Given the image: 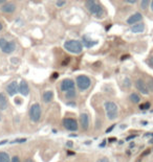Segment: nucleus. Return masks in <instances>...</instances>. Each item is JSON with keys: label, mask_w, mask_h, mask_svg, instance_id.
<instances>
[{"label": "nucleus", "mask_w": 153, "mask_h": 162, "mask_svg": "<svg viewBox=\"0 0 153 162\" xmlns=\"http://www.w3.org/2000/svg\"><path fill=\"white\" fill-rule=\"evenodd\" d=\"M63 126L66 130L70 131V132H76V131H78V129H79L78 122H76L74 118H70V117H65V118H64Z\"/></svg>", "instance_id": "obj_7"}, {"label": "nucleus", "mask_w": 153, "mask_h": 162, "mask_svg": "<svg viewBox=\"0 0 153 162\" xmlns=\"http://www.w3.org/2000/svg\"><path fill=\"white\" fill-rule=\"evenodd\" d=\"M7 92L9 96H14L19 92V84L16 81H13L7 86Z\"/></svg>", "instance_id": "obj_10"}, {"label": "nucleus", "mask_w": 153, "mask_h": 162, "mask_svg": "<svg viewBox=\"0 0 153 162\" xmlns=\"http://www.w3.org/2000/svg\"><path fill=\"white\" fill-rule=\"evenodd\" d=\"M15 103H17L18 105H20L21 104V99L20 98H16L15 99Z\"/></svg>", "instance_id": "obj_38"}, {"label": "nucleus", "mask_w": 153, "mask_h": 162, "mask_svg": "<svg viewBox=\"0 0 153 162\" xmlns=\"http://www.w3.org/2000/svg\"><path fill=\"white\" fill-rule=\"evenodd\" d=\"M150 0H141V3H140V7L142 11L146 12L148 9V7H150Z\"/></svg>", "instance_id": "obj_22"}, {"label": "nucleus", "mask_w": 153, "mask_h": 162, "mask_svg": "<svg viewBox=\"0 0 153 162\" xmlns=\"http://www.w3.org/2000/svg\"><path fill=\"white\" fill-rule=\"evenodd\" d=\"M42 99L44 103H50V101L54 99V92H52V90H47L45 91V92H43L42 94Z\"/></svg>", "instance_id": "obj_18"}, {"label": "nucleus", "mask_w": 153, "mask_h": 162, "mask_svg": "<svg viewBox=\"0 0 153 162\" xmlns=\"http://www.w3.org/2000/svg\"><path fill=\"white\" fill-rule=\"evenodd\" d=\"M146 28V25L144 24L143 22H140V23H136L134 25H131L130 27V30L134 34H140V33H143Z\"/></svg>", "instance_id": "obj_16"}, {"label": "nucleus", "mask_w": 153, "mask_h": 162, "mask_svg": "<svg viewBox=\"0 0 153 162\" xmlns=\"http://www.w3.org/2000/svg\"><path fill=\"white\" fill-rule=\"evenodd\" d=\"M104 109H105L106 116L109 120H115L119 116V107L114 101H105L104 104Z\"/></svg>", "instance_id": "obj_2"}, {"label": "nucleus", "mask_w": 153, "mask_h": 162, "mask_svg": "<svg viewBox=\"0 0 153 162\" xmlns=\"http://www.w3.org/2000/svg\"><path fill=\"white\" fill-rule=\"evenodd\" d=\"M72 89H76V84L74 81H72L71 79H64L63 81L61 82L60 84V90L63 92H67Z\"/></svg>", "instance_id": "obj_8"}, {"label": "nucleus", "mask_w": 153, "mask_h": 162, "mask_svg": "<svg viewBox=\"0 0 153 162\" xmlns=\"http://www.w3.org/2000/svg\"><path fill=\"white\" fill-rule=\"evenodd\" d=\"M19 93L23 96H27L29 94V87H28V84L22 80L19 84Z\"/></svg>", "instance_id": "obj_15"}, {"label": "nucleus", "mask_w": 153, "mask_h": 162, "mask_svg": "<svg viewBox=\"0 0 153 162\" xmlns=\"http://www.w3.org/2000/svg\"><path fill=\"white\" fill-rule=\"evenodd\" d=\"M83 44L79 40H67L64 42V48L70 54H80L83 51Z\"/></svg>", "instance_id": "obj_3"}, {"label": "nucleus", "mask_w": 153, "mask_h": 162, "mask_svg": "<svg viewBox=\"0 0 153 162\" xmlns=\"http://www.w3.org/2000/svg\"><path fill=\"white\" fill-rule=\"evenodd\" d=\"M5 43H7V39L5 38H0V48L3 47V45H4Z\"/></svg>", "instance_id": "obj_30"}, {"label": "nucleus", "mask_w": 153, "mask_h": 162, "mask_svg": "<svg viewBox=\"0 0 153 162\" xmlns=\"http://www.w3.org/2000/svg\"><path fill=\"white\" fill-rule=\"evenodd\" d=\"M97 162H109V159L107 157H102V158H100Z\"/></svg>", "instance_id": "obj_32"}, {"label": "nucleus", "mask_w": 153, "mask_h": 162, "mask_svg": "<svg viewBox=\"0 0 153 162\" xmlns=\"http://www.w3.org/2000/svg\"><path fill=\"white\" fill-rule=\"evenodd\" d=\"M0 122H2V114H1V110H0Z\"/></svg>", "instance_id": "obj_44"}, {"label": "nucleus", "mask_w": 153, "mask_h": 162, "mask_svg": "<svg viewBox=\"0 0 153 162\" xmlns=\"http://www.w3.org/2000/svg\"><path fill=\"white\" fill-rule=\"evenodd\" d=\"M0 49H1V51L3 54H9L15 51V49H16V43L14 42V41H7V43L3 45V47H1Z\"/></svg>", "instance_id": "obj_11"}, {"label": "nucleus", "mask_w": 153, "mask_h": 162, "mask_svg": "<svg viewBox=\"0 0 153 162\" xmlns=\"http://www.w3.org/2000/svg\"><path fill=\"white\" fill-rule=\"evenodd\" d=\"M146 83L149 88V91H150V92H153V77H148V79L146 80Z\"/></svg>", "instance_id": "obj_23"}, {"label": "nucleus", "mask_w": 153, "mask_h": 162, "mask_svg": "<svg viewBox=\"0 0 153 162\" xmlns=\"http://www.w3.org/2000/svg\"><path fill=\"white\" fill-rule=\"evenodd\" d=\"M11 156L7 152H0V162H11Z\"/></svg>", "instance_id": "obj_21"}, {"label": "nucleus", "mask_w": 153, "mask_h": 162, "mask_svg": "<svg viewBox=\"0 0 153 162\" xmlns=\"http://www.w3.org/2000/svg\"><path fill=\"white\" fill-rule=\"evenodd\" d=\"M150 107H151V104L149 101H146V103H143V104L140 105L141 110H148V109H150Z\"/></svg>", "instance_id": "obj_24"}, {"label": "nucleus", "mask_w": 153, "mask_h": 162, "mask_svg": "<svg viewBox=\"0 0 153 162\" xmlns=\"http://www.w3.org/2000/svg\"><path fill=\"white\" fill-rule=\"evenodd\" d=\"M26 141V139L25 138H19V139H16L14 142H16V143H23V142Z\"/></svg>", "instance_id": "obj_31"}, {"label": "nucleus", "mask_w": 153, "mask_h": 162, "mask_svg": "<svg viewBox=\"0 0 153 162\" xmlns=\"http://www.w3.org/2000/svg\"><path fill=\"white\" fill-rule=\"evenodd\" d=\"M29 118L33 122H39L41 119V115H42V110H41V106L39 103H35L31 106L28 110Z\"/></svg>", "instance_id": "obj_4"}, {"label": "nucleus", "mask_w": 153, "mask_h": 162, "mask_svg": "<svg viewBox=\"0 0 153 162\" xmlns=\"http://www.w3.org/2000/svg\"><path fill=\"white\" fill-rule=\"evenodd\" d=\"M7 0H0V5H2V4H4V3H7Z\"/></svg>", "instance_id": "obj_39"}, {"label": "nucleus", "mask_w": 153, "mask_h": 162, "mask_svg": "<svg viewBox=\"0 0 153 162\" xmlns=\"http://www.w3.org/2000/svg\"><path fill=\"white\" fill-rule=\"evenodd\" d=\"M124 87L126 88V89H129V88H131V81L129 77H125L124 80Z\"/></svg>", "instance_id": "obj_26"}, {"label": "nucleus", "mask_w": 153, "mask_h": 162, "mask_svg": "<svg viewBox=\"0 0 153 162\" xmlns=\"http://www.w3.org/2000/svg\"><path fill=\"white\" fill-rule=\"evenodd\" d=\"M146 63H147V65L149 66L150 68H152L153 69V54H151L150 56H149L148 59L146 60Z\"/></svg>", "instance_id": "obj_25"}, {"label": "nucleus", "mask_w": 153, "mask_h": 162, "mask_svg": "<svg viewBox=\"0 0 153 162\" xmlns=\"http://www.w3.org/2000/svg\"><path fill=\"white\" fill-rule=\"evenodd\" d=\"M1 12L4 14H13L16 11V5L14 2H7L4 4H2L1 7Z\"/></svg>", "instance_id": "obj_14"}, {"label": "nucleus", "mask_w": 153, "mask_h": 162, "mask_svg": "<svg viewBox=\"0 0 153 162\" xmlns=\"http://www.w3.org/2000/svg\"><path fill=\"white\" fill-rule=\"evenodd\" d=\"M76 85L80 91L84 92V91L88 90L91 86V80L87 77V75H78L76 79Z\"/></svg>", "instance_id": "obj_5"}, {"label": "nucleus", "mask_w": 153, "mask_h": 162, "mask_svg": "<svg viewBox=\"0 0 153 162\" xmlns=\"http://www.w3.org/2000/svg\"><path fill=\"white\" fill-rule=\"evenodd\" d=\"M150 9H151V11L153 12V0H151V2H150Z\"/></svg>", "instance_id": "obj_41"}, {"label": "nucleus", "mask_w": 153, "mask_h": 162, "mask_svg": "<svg viewBox=\"0 0 153 162\" xmlns=\"http://www.w3.org/2000/svg\"><path fill=\"white\" fill-rule=\"evenodd\" d=\"M68 155H74V152H68Z\"/></svg>", "instance_id": "obj_46"}, {"label": "nucleus", "mask_w": 153, "mask_h": 162, "mask_svg": "<svg viewBox=\"0 0 153 162\" xmlns=\"http://www.w3.org/2000/svg\"><path fill=\"white\" fill-rule=\"evenodd\" d=\"M129 101H130L131 103H132V104L137 105V104H140V103H141L142 98H141V95L138 94V93L132 92L130 95H129Z\"/></svg>", "instance_id": "obj_19"}, {"label": "nucleus", "mask_w": 153, "mask_h": 162, "mask_svg": "<svg viewBox=\"0 0 153 162\" xmlns=\"http://www.w3.org/2000/svg\"><path fill=\"white\" fill-rule=\"evenodd\" d=\"M143 15L142 13H140V12H135L134 14H132L131 16H129L128 18H127L126 20V23L128 25H134L136 24V23H140L143 21Z\"/></svg>", "instance_id": "obj_9"}, {"label": "nucleus", "mask_w": 153, "mask_h": 162, "mask_svg": "<svg viewBox=\"0 0 153 162\" xmlns=\"http://www.w3.org/2000/svg\"><path fill=\"white\" fill-rule=\"evenodd\" d=\"M7 107H9V101H7V95L3 92H0V110H7Z\"/></svg>", "instance_id": "obj_17"}, {"label": "nucleus", "mask_w": 153, "mask_h": 162, "mask_svg": "<svg viewBox=\"0 0 153 162\" xmlns=\"http://www.w3.org/2000/svg\"><path fill=\"white\" fill-rule=\"evenodd\" d=\"M11 162H20V158H19V156H13L11 159Z\"/></svg>", "instance_id": "obj_29"}, {"label": "nucleus", "mask_w": 153, "mask_h": 162, "mask_svg": "<svg viewBox=\"0 0 153 162\" xmlns=\"http://www.w3.org/2000/svg\"><path fill=\"white\" fill-rule=\"evenodd\" d=\"M5 142H7V140H3V141H1V142H0V145H2V144H4Z\"/></svg>", "instance_id": "obj_43"}, {"label": "nucleus", "mask_w": 153, "mask_h": 162, "mask_svg": "<svg viewBox=\"0 0 153 162\" xmlns=\"http://www.w3.org/2000/svg\"><path fill=\"white\" fill-rule=\"evenodd\" d=\"M76 97V89H72V90H69L67 92H65V98L67 101H72Z\"/></svg>", "instance_id": "obj_20"}, {"label": "nucleus", "mask_w": 153, "mask_h": 162, "mask_svg": "<svg viewBox=\"0 0 153 162\" xmlns=\"http://www.w3.org/2000/svg\"><path fill=\"white\" fill-rule=\"evenodd\" d=\"M2 29H3V25H2V23L0 22V32H2Z\"/></svg>", "instance_id": "obj_42"}, {"label": "nucleus", "mask_w": 153, "mask_h": 162, "mask_svg": "<svg viewBox=\"0 0 153 162\" xmlns=\"http://www.w3.org/2000/svg\"><path fill=\"white\" fill-rule=\"evenodd\" d=\"M69 62H70V58H66V59H64V60H63V62H62V64H61V65H62V66H66V65H68V64H69Z\"/></svg>", "instance_id": "obj_28"}, {"label": "nucleus", "mask_w": 153, "mask_h": 162, "mask_svg": "<svg viewBox=\"0 0 153 162\" xmlns=\"http://www.w3.org/2000/svg\"><path fill=\"white\" fill-rule=\"evenodd\" d=\"M67 105H69V106L74 107V106H76V103H74V101H71V103H67Z\"/></svg>", "instance_id": "obj_40"}, {"label": "nucleus", "mask_w": 153, "mask_h": 162, "mask_svg": "<svg viewBox=\"0 0 153 162\" xmlns=\"http://www.w3.org/2000/svg\"><path fill=\"white\" fill-rule=\"evenodd\" d=\"M149 143H153V138H152V139L150 140V141H149Z\"/></svg>", "instance_id": "obj_47"}, {"label": "nucleus", "mask_w": 153, "mask_h": 162, "mask_svg": "<svg viewBox=\"0 0 153 162\" xmlns=\"http://www.w3.org/2000/svg\"><path fill=\"white\" fill-rule=\"evenodd\" d=\"M147 152H144V153H143V155H142V157L143 156H147V155H149V154H150V150H146Z\"/></svg>", "instance_id": "obj_36"}, {"label": "nucleus", "mask_w": 153, "mask_h": 162, "mask_svg": "<svg viewBox=\"0 0 153 162\" xmlns=\"http://www.w3.org/2000/svg\"><path fill=\"white\" fill-rule=\"evenodd\" d=\"M85 7L88 12L95 18H103L105 15V9L97 0H86Z\"/></svg>", "instance_id": "obj_1"}, {"label": "nucleus", "mask_w": 153, "mask_h": 162, "mask_svg": "<svg viewBox=\"0 0 153 162\" xmlns=\"http://www.w3.org/2000/svg\"><path fill=\"white\" fill-rule=\"evenodd\" d=\"M127 3H129V4H135V3L138 1V0H125Z\"/></svg>", "instance_id": "obj_33"}, {"label": "nucleus", "mask_w": 153, "mask_h": 162, "mask_svg": "<svg viewBox=\"0 0 153 162\" xmlns=\"http://www.w3.org/2000/svg\"><path fill=\"white\" fill-rule=\"evenodd\" d=\"M115 138H109V141H115Z\"/></svg>", "instance_id": "obj_45"}, {"label": "nucleus", "mask_w": 153, "mask_h": 162, "mask_svg": "<svg viewBox=\"0 0 153 162\" xmlns=\"http://www.w3.org/2000/svg\"><path fill=\"white\" fill-rule=\"evenodd\" d=\"M59 77V73L58 72H54V73H52V80H56V79H58Z\"/></svg>", "instance_id": "obj_34"}, {"label": "nucleus", "mask_w": 153, "mask_h": 162, "mask_svg": "<svg viewBox=\"0 0 153 162\" xmlns=\"http://www.w3.org/2000/svg\"><path fill=\"white\" fill-rule=\"evenodd\" d=\"M114 126H115V124H112V126H111L110 128L107 129V131H106V132H107V133H109V132H111V131H112L113 129H114Z\"/></svg>", "instance_id": "obj_35"}, {"label": "nucleus", "mask_w": 153, "mask_h": 162, "mask_svg": "<svg viewBox=\"0 0 153 162\" xmlns=\"http://www.w3.org/2000/svg\"><path fill=\"white\" fill-rule=\"evenodd\" d=\"M134 87L136 88V90L138 91V92L142 93V94H144V95H148L149 93H150L146 81H145L144 79H142V77H137V79L135 80Z\"/></svg>", "instance_id": "obj_6"}, {"label": "nucleus", "mask_w": 153, "mask_h": 162, "mask_svg": "<svg viewBox=\"0 0 153 162\" xmlns=\"http://www.w3.org/2000/svg\"><path fill=\"white\" fill-rule=\"evenodd\" d=\"M66 5V1L65 0H57L56 7H63Z\"/></svg>", "instance_id": "obj_27"}, {"label": "nucleus", "mask_w": 153, "mask_h": 162, "mask_svg": "<svg viewBox=\"0 0 153 162\" xmlns=\"http://www.w3.org/2000/svg\"><path fill=\"white\" fill-rule=\"evenodd\" d=\"M80 127L83 131H87L89 129V115L87 113H82L80 115Z\"/></svg>", "instance_id": "obj_12"}, {"label": "nucleus", "mask_w": 153, "mask_h": 162, "mask_svg": "<svg viewBox=\"0 0 153 162\" xmlns=\"http://www.w3.org/2000/svg\"><path fill=\"white\" fill-rule=\"evenodd\" d=\"M24 162H34V160H33L32 158H27V159L24 160Z\"/></svg>", "instance_id": "obj_37"}, {"label": "nucleus", "mask_w": 153, "mask_h": 162, "mask_svg": "<svg viewBox=\"0 0 153 162\" xmlns=\"http://www.w3.org/2000/svg\"><path fill=\"white\" fill-rule=\"evenodd\" d=\"M81 42H82V44H83L84 47H86V48H91L98 44L97 40H93V39H91L90 37L86 36V35H84V36L82 37Z\"/></svg>", "instance_id": "obj_13"}]
</instances>
